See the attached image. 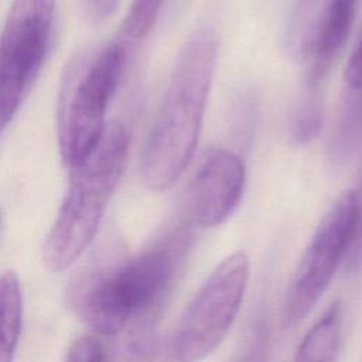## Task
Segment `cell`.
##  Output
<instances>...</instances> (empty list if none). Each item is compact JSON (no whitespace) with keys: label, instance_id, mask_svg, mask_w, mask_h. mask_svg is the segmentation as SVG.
<instances>
[{"label":"cell","instance_id":"cell-9","mask_svg":"<svg viewBox=\"0 0 362 362\" xmlns=\"http://www.w3.org/2000/svg\"><path fill=\"white\" fill-rule=\"evenodd\" d=\"M358 0H324L315 38L310 51L308 83L320 86L342 52L355 18Z\"/></svg>","mask_w":362,"mask_h":362},{"label":"cell","instance_id":"cell-8","mask_svg":"<svg viewBox=\"0 0 362 362\" xmlns=\"http://www.w3.org/2000/svg\"><path fill=\"white\" fill-rule=\"evenodd\" d=\"M243 187L242 160L226 148L208 151L185 192L187 222L199 228H215L223 223L239 205Z\"/></svg>","mask_w":362,"mask_h":362},{"label":"cell","instance_id":"cell-3","mask_svg":"<svg viewBox=\"0 0 362 362\" xmlns=\"http://www.w3.org/2000/svg\"><path fill=\"white\" fill-rule=\"evenodd\" d=\"M129 144L126 126L110 122L95 150L69 168L66 195L42 246V257L49 270L69 269L93 240L123 174Z\"/></svg>","mask_w":362,"mask_h":362},{"label":"cell","instance_id":"cell-10","mask_svg":"<svg viewBox=\"0 0 362 362\" xmlns=\"http://www.w3.org/2000/svg\"><path fill=\"white\" fill-rule=\"evenodd\" d=\"M362 139V85L348 86L342 95L338 120L329 141V158L341 165L354 154Z\"/></svg>","mask_w":362,"mask_h":362},{"label":"cell","instance_id":"cell-19","mask_svg":"<svg viewBox=\"0 0 362 362\" xmlns=\"http://www.w3.org/2000/svg\"><path fill=\"white\" fill-rule=\"evenodd\" d=\"M253 102L252 99L245 95L240 98L233 109V133L238 139V143L246 144L250 141L252 137V126H253Z\"/></svg>","mask_w":362,"mask_h":362},{"label":"cell","instance_id":"cell-1","mask_svg":"<svg viewBox=\"0 0 362 362\" xmlns=\"http://www.w3.org/2000/svg\"><path fill=\"white\" fill-rule=\"evenodd\" d=\"M188 238V230L178 228L133 257L89 266L69 287L75 314L99 338L117 337L137 321L156 318Z\"/></svg>","mask_w":362,"mask_h":362},{"label":"cell","instance_id":"cell-20","mask_svg":"<svg viewBox=\"0 0 362 362\" xmlns=\"http://www.w3.org/2000/svg\"><path fill=\"white\" fill-rule=\"evenodd\" d=\"M344 79L348 86L362 85V35H359V40L348 59Z\"/></svg>","mask_w":362,"mask_h":362},{"label":"cell","instance_id":"cell-7","mask_svg":"<svg viewBox=\"0 0 362 362\" xmlns=\"http://www.w3.org/2000/svg\"><path fill=\"white\" fill-rule=\"evenodd\" d=\"M356 222L352 189L344 191L315 229L286 291L284 317L296 324L317 304L349 252Z\"/></svg>","mask_w":362,"mask_h":362},{"label":"cell","instance_id":"cell-4","mask_svg":"<svg viewBox=\"0 0 362 362\" xmlns=\"http://www.w3.org/2000/svg\"><path fill=\"white\" fill-rule=\"evenodd\" d=\"M124 64V47L112 42L69 71L58 106V144L68 168L82 163L98 146Z\"/></svg>","mask_w":362,"mask_h":362},{"label":"cell","instance_id":"cell-6","mask_svg":"<svg viewBox=\"0 0 362 362\" xmlns=\"http://www.w3.org/2000/svg\"><path fill=\"white\" fill-rule=\"evenodd\" d=\"M55 0H13L0 34V133L35 79L54 20Z\"/></svg>","mask_w":362,"mask_h":362},{"label":"cell","instance_id":"cell-17","mask_svg":"<svg viewBox=\"0 0 362 362\" xmlns=\"http://www.w3.org/2000/svg\"><path fill=\"white\" fill-rule=\"evenodd\" d=\"M267 351L269 337L266 325L257 322L233 362H267Z\"/></svg>","mask_w":362,"mask_h":362},{"label":"cell","instance_id":"cell-12","mask_svg":"<svg viewBox=\"0 0 362 362\" xmlns=\"http://www.w3.org/2000/svg\"><path fill=\"white\" fill-rule=\"evenodd\" d=\"M341 344V310L331 308L307 331L293 362H337Z\"/></svg>","mask_w":362,"mask_h":362},{"label":"cell","instance_id":"cell-16","mask_svg":"<svg viewBox=\"0 0 362 362\" xmlns=\"http://www.w3.org/2000/svg\"><path fill=\"white\" fill-rule=\"evenodd\" d=\"M65 362H113V359L102 338L83 335L71 344Z\"/></svg>","mask_w":362,"mask_h":362},{"label":"cell","instance_id":"cell-14","mask_svg":"<svg viewBox=\"0 0 362 362\" xmlns=\"http://www.w3.org/2000/svg\"><path fill=\"white\" fill-rule=\"evenodd\" d=\"M324 0H300L288 28L287 42L297 57L308 58Z\"/></svg>","mask_w":362,"mask_h":362},{"label":"cell","instance_id":"cell-15","mask_svg":"<svg viewBox=\"0 0 362 362\" xmlns=\"http://www.w3.org/2000/svg\"><path fill=\"white\" fill-rule=\"evenodd\" d=\"M161 3L163 0H133L122 24L123 40H143L154 25Z\"/></svg>","mask_w":362,"mask_h":362},{"label":"cell","instance_id":"cell-21","mask_svg":"<svg viewBox=\"0 0 362 362\" xmlns=\"http://www.w3.org/2000/svg\"><path fill=\"white\" fill-rule=\"evenodd\" d=\"M120 0H88L92 14L96 18L109 17L117 7Z\"/></svg>","mask_w":362,"mask_h":362},{"label":"cell","instance_id":"cell-18","mask_svg":"<svg viewBox=\"0 0 362 362\" xmlns=\"http://www.w3.org/2000/svg\"><path fill=\"white\" fill-rule=\"evenodd\" d=\"M352 192L356 204V222L352 243L345 259L348 269H355L362 263V164L358 174L356 188L352 189Z\"/></svg>","mask_w":362,"mask_h":362},{"label":"cell","instance_id":"cell-11","mask_svg":"<svg viewBox=\"0 0 362 362\" xmlns=\"http://www.w3.org/2000/svg\"><path fill=\"white\" fill-rule=\"evenodd\" d=\"M23 322V297L13 270L0 274V362H13Z\"/></svg>","mask_w":362,"mask_h":362},{"label":"cell","instance_id":"cell-13","mask_svg":"<svg viewBox=\"0 0 362 362\" xmlns=\"http://www.w3.org/2000/svg\"><path fill=\"white\" fill-rule=\"evenodd\" d=\"M322 99L318 88L307 85L291 117V140L297 144H307L317 139L322 127Z\"/></svg>","mask_w":362,"mask_h":362},{"label":"cell","instance_id":"cell-22","mask_svg":"<svg viewBox=\"0 0 362 362\" xmlns=\"http://www.w3.org/2000/svg\"><path fill=\"white\" fill-rule=\"evenodd\" d=\"M359 35H362V30H361V34Z\"/></svg>","mask_w":362,"mask_h":362},{"label":"cell","instance_id":"cell-2","mask_svg":"<svg viewBox=\"0 0 362 362\" xmlns=\"http://www.w3.org/2000/svg\"><path fill=\"white\" fill-rule=\"evenodd\" d=\"M218 38L195 31L182 47L141 154V175L156 191L170 188L191 161L212 83Z\"/></svg>","mask_w":362,"mask_h":362},{"label":"cell","instance_id":"cell-5","mask_svg":"<svg viewBox=\"0 0 362 362\" xmlns=\"http://www.w3.org/2000/svg\"><path fill=\"white\" fill-rule=\"evenodd\" d=\"M250 279V259L235 252L223 259L195 293L168 335L163 362H199L233 324Z\"/></svg>","mask_w":362,"mask_h":362}]
</instances>
